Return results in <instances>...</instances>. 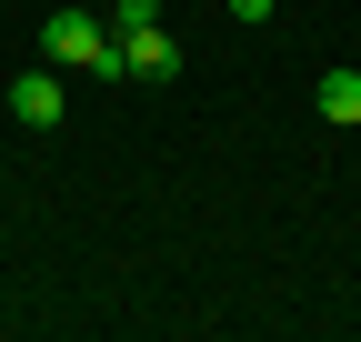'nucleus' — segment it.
<instances>
[{
    "mask_svg": "<svg viewBox=\"0 0 361 342\" xmlns=\"http://www.w3.org/2000/svg\"><path fill=\"white\" fill-rule=\"evenodd\" d=\"M311 111H322L331 131H361V71H322L311 81Z\"/></svg>",
    "mask_w": 361,
    "mask_h": 342,
    "instance_id": "4",
    "label": "nucleus"
},
{
    "mask_svg": "<svg viewBox=\"0 0 361 342\" xmlns=\"http://www.w3.org/2000/svg\"><path fill=\"white\" fill-rule=\"evenodd\" d=\"M171 71H180V40H171L161 20L121 30V81H171Z\"/></svg>",
    "mask_w": 361,
    "mask_h": 342,
    "instance_id": "3",
    "label": "nucleus"
},
{
    "mask_svg": "<svg viewBox=\"0 0 361 342\" xmlns=\"http://www.w3.org/2000/svg\"><path fill=\"white\" fill-rule=\"evenodd\" d=\"M40 61H51V71H101V81H121V30H111L101 11H40Z\"/></svg>",
    "mask_w": 361,
    "mask_h": 342,
    "instance_id": "1",
    "label": "nucleus"
},
{
    "mask_svg": "<svg viewBox=\"0 0 361 342\" xmlns=\"http://www.w3.org/2000/svg\"><path fill=\"white\" fill-rule=\"evenodd\" d=\"M61 111H71L61 71H20L11 81V121H20V131H61Z\"/></svg>",
    "mask_w": 361,
    "mask_h": 342,
    "instance_id": "2",
    "label": "nucleus"
},
{
    "mask_svg": "<svg viewBox=\"0 0 361 342\" xmlns=\"http://www.w3.org/2000/svg\"><path fill=\"white\" fill-rule=\"evenodd\" d=\"M141 20H161V0H111V30H141Z\"/></svg>",
    "mask_w": 361,
    "mask_h": 342,
    "instance_id": "5",
    "label": "nucleus"
},
{
    "mask_svg": "<svg viewBox=\"0 0 361 342\" xmlns=\"http://www.w3.org/2000/svg\"><path fill=\"white\" fill-rule=\"evenodd\" d=\"M231 20H241V30H261V20H271V0H231Z\"/></svg>",
    "mask_w": 361,
    "mask_h": 342,
    "instance_id": "6",
    "label": "nucleus"
}]
</instances>
